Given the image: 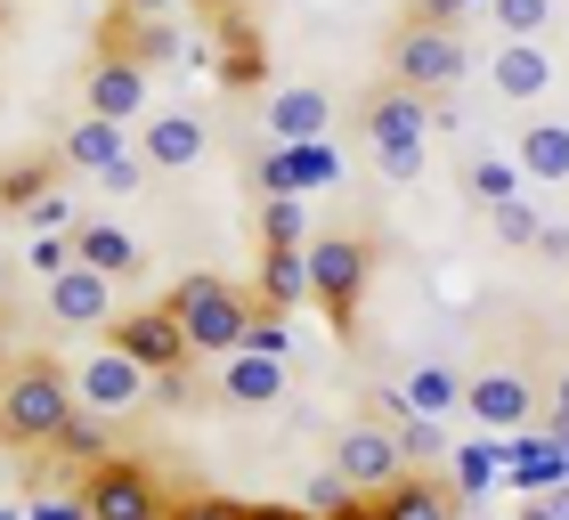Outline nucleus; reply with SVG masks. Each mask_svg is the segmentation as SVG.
Returning a JSON list of instances; mask_svg holds the SVG:
<instances>
[{
	"mask_svg": "<svg viewBox=\"0 0 569 520\" xmlns=\"http://www.w3.org/2000/svg\"><path fill=\"white\" fill-rule=\"evenodd\" d=\"M73 374L58 358H17L0 374V439L9 448H58V431L73 423Z\"/></svg>",
	"mask_w": 569,
	"mask_h": 520,
	"instance_id": "f257e3e1",
	"label": "nucleus"
},
{
	"mask_svg": "<svg viewBox=\"0 0 569 520\" xmlns=\"http://www.w3.org/2000/svg\"><path fill=\"white\" fill-rule=\"evenodd\" d=\"M358 130H367L375 147V171L382 179H423V130H431V98L407 90V82H375L367 98H358Z\"/></svg>",
	"mask_w": 569,
	"mask_h": 520,
	"instance_id": "f03ea898",
	"label": "nucleus"
},
{
	"mask_svg": "<svg viewBox=\"0 0 569 520\" xmlns=\"http://www.w3.org/2000/svg\"><path fill=\"white\" fill-rule=\"evenodd\" d=\"M163 309L179 318V333H188V350L196 358H228V350H244V326H252V301L244 284H228V277H179L171 293H163Z\"/></svg>",
	"mask_w": 569,
	"mask_h": 520,
	"instance_id": "7ed1b4c3",
	"label": "nucleus"
},
{
	"mask_svg": "<svg viewBox=\"0 0 569 520\" xmlns=\"http://www.w3.org/2000/svg\"><path fill=\"white\" fill-rule=\"evenodd\" d=\"M301 260H309V301H318L326 326L350 342L358 301H367V277H375V244L367 237H309Z\"/></svg>",
	"mask_w": 569,
	"mask_h": 520,
	"instance_id": "20e7f679",
	"label": "nucleus"
},
{
	"mask_svg": "<svg viewBox=\"0 0 569 520\" xmlns=\"http://www.w3.org/2000/svg\"><path fill=\"white\" fill-rule=\"evenodd\" d=\"M382 66H391V82H407V90H423V98H448L456 82H463V33L456 24H431V17H407L399 33H391V49H382Z\"/></svg>",
	"mask_w": 569,
	"mask_h": 520,
	"instance_id": "39448f33",
	"label": "nucleus"
},
{
	"mask_svg": "<svg viewBox=\"0 0 569 520\" xmlns=\"http://www.w3.org/2000/svg\"><path fill=\"white\" fill-rule=\"evenodd\" d=\"M82 504H90V520H163L171 512V497L154 488V472L131 463V456H98L90 480H82Z\"/></svg>",
	"mask_w": 569,
	"mask_h": 520,
	"instance_id": "423d86ee",
	"label": "nucleus"
},
{
	"mask_svg": "<svg viewBox=\"0 0 569 520\" xmlns=\"http://www.w3.org/2000/svg\"><path fill=\"white\" fill-rule=\"evenodd\" d=\"M147 390H154V374L139 367V358L131 350H90V367L82 374H73V399H82L90 414H107V423H114V414H131V407H147Z\"/></svg>",
	"mask_w": 569,
	"mask_h": 520,
	"instance_id": "0eeeda50",
	"label": "nucleus"
},
{
	"mask_svg": "<svg viewBox=\"0 0 569 520\" xmlns=\"http://www.w3.org/2000/svg\"><path fill=\"white\" fill-rule=\"evenodd\" d=\"M333 472H342L358 497H375V488H391L407 472V448L391 423H350L342 439H333Z\"/></svg>",
	"mask_w": 569,
	"mask_h": 520,
	"instance_id": "6e6552de",
	"label": "nucleus"
},
{
	"mask_svg": "<svg viewBox=\"0 0 569 520\" xmlns=\"http://www.w3.org/2000/svg\"><path fill=\"white\" fill-rule=\"evenodd\" d=\"M463 414L480 431H529L537 423V382L521 367H488V374L463 382Z\"/></svg>",
	"mask_w": 569,
	"mask_h": 520,
	"instance_id": "1a4fd4ad",
	"label": "nucleus"
},
{
	"mask_svg": "<svg viewBox=\"0 0 569 520\" xmlns=\"http://www.w3.org/2000/svg\"><path fill=\"white\" fill-rule=\"evenodd\" d=\"M114 350H131L147 374H179V367L196 358L188 333H179V318H171L163 301H154V309H131V318H114Z\"/></svg>",
	"mask_w": 569,
	"mask_h": 520,
	"instance_id": "9d476101",
	"label": "nucleus"
},
{
	"mask_svg": "<svg viewBox=\"0 0 569 520\" xmlns=\"http://www.w3.org/2000/svg\"><path fill=\"white\" fill-rule=\"evenodd\" d=\"M82 98H90V114H107V122H139L147 114V66L122 58V49H107V58L90 66Z\"/></svg>",
	"mask_w": 569,
	"mask_h": 520,
	"instance_id": "9b49d317",
	"label": "nucleus"
},
{
	"mask_svg": "<svg viewBox=\"0 0 569 520\" xmlns=\"http://www.w3.org/2000/svg\"><path fill=\"white\" fill-rule=\"evenodd\" d=\"M49 318L58 326H114V277H98L90 260L49 277Z\"/></svg>",
	"mask_w": 569,
	"mask_h": 520,
	"instance_id": "f8f14e48",
	"label": "nucleus"
},
{
	"mask_svg": "<svg viewBox=\"0 0 569 520\" xmlns=\"http://www.w3.org/2000/svg\"><path fill=\"white\" fill-rule=\"evenodd\" d=\"M488 82H497V98L529 107V98L553 90V49H546V41H497V58H488Z\"/></svg>",
	"mask_w": 569,
	"mask_h": 520,
	"instance_id": "ddd939ff",
	"label": "nucleus"
},
{
	"mask_svg": "<svg viewBox=\"0 0 569 520\" xmlns=\"http://www.w3.org/2000/svg\"><path fill=\"white\" fill-rule=\"evenodd\" d=\"M203 147H212V130L196 114H154L139 130V163L147 171H188V163H203Z\"/></svg>",
	"mask_w": 569,
	"mask_h": 520,
	"instance_id": "4468645a",
	"label": "nucleus"
},
{
	"mask_svg": "<svg viewBox=\"0 0 569 520\" xmlns=\"http://www.w3.org/2000/svg\"><path fill=\"white\" fill-rule=\"evenodd\" d=\"M333 122V98L318 82H293V90H269V139L277 147H301V139H326Z\"/></svg>",
	"mask_w": 569,
	"mask_h": 520,
	"instance_id": "2eb2a0df",
	"label": "nucleus"
},
{
	"mask_svg": "<svg viewBox=\"0 0 569 520\" xmlns=\"http://www.w3.org/2000/svg\"><path fill=\"white\" fill-rule=\"evenodd\" d=\"M220 399H228V407H277V399H284V358L228 350V358H220Z\"/></svg>",
	"mask_w": 569,
	"mask_h": 520,
	"instance_id": "dca6fc26",
	"label": "nucleus"
},
{
	"mask_svg": "<svg viewBox=\"0 0 569 520\" xmlns=\"http://www.w3.org/2000/svg\"><path fill=\"white\" fill-rule=\"evenodd\" d=\"M73 260H90L98 277L131 284L139 277V237H131V228H114V220H73Z\"/></svg>",
	"mask_w": 569,
	"mask_h": 520,
	"instance_id": "f3484780",
	"label": "nucleus"
},
{
	"mask_svg": "<svg viewBox=\"0 0 569 520\" xmlns=\"http://www.w3.org/2000/svg\"><path fill=\"white\" fill-rule=\"evenodd\" d=\"M375 520H456V488H439V480H416V472H399L391 488H375Z\"/></svg>",
	"mask_w": 569,
	"mask_h": 520,
	"instance_id": "a211bd4d",
	"label": "nucleus"
},
{
	"mask_svg": "<svg viewBox=\"0 0 569 520\" xmlns=\"http://www.w3.org/2000/svg\"><path fill=\"white\" fill-rule=\"evenodd\" d=\"M391 407H399V414H431V423H448V414L463 407V374H456V367H416V374H399Z\"/></svg>",
	"mask_w": 569,
	"mask_h": 520,
	"instance_id": "6ab92c4d",
	"label": "nucleus"
},
{
	"mask_svg": "<svg viewBox=\"0 0 569 520\" xmlns=\"http://www.w3.org/2000/svg\"><path fill=\"white\" fill-rule=\"evenodd\" d=\"M512 163H521V179L569 188V122H529L521 139H512Z\"/></svg>",
	"mask_w": 569,
	"mask_h": 520,
	"instance_id": "aec40b11",
	"label": "nucleus"
},
{
	"mask_svg": "<svg viewBox=\"0 0 569 520\" xmlns=\"http://www.w3.org/2000/svg\"><path fill=\"white\" fill-rule=\"evenodd\" d=\"M309 301V260H301V244H261V309H293Z\"/></svg>",
	"mask_w": 569,
	"mask_h": 520,
	"instance_id": "412c9836",
	"label": "nucleus"
},
{
	"mask_svg": "<svg viewBox=\"0 0 569 520\" xmlns=\"http://www.w3.org/2000/svg\"><path fill=\"white\" fill-rule=\"evenodd\" d=\"M58 154H66V171H107L114 154H122V122H107V114H82L58 139Z\"/></svg>",
	"mask_w": 569,
	"mask_h": 520,
	"instance_id": "4be33fe9",
	"label": "nucleus"
},
{
	"mask_svg": "<svg viewBox=\"0 0 569 520\" xmlns=\"http://www.w3.org/2000/svg\"><path fill=\"white\" fill-rule=\"evenodd\" d=\"M488 17H497L505 41H546L553 33V0H488Z\"/></svg>",
	"mask_w": 569,
	"mask_h": 520,
	"instance_id": "5701e85b",
	"label": "nucleus"
},
{
	"mask_svg": "<svg viewBox=\"0 0 569 520\" xmlns=\"http://www.w3.org/2000/svg\"><path fill=\"white\" fill-rule=\"evenodd\" d=\"M284 154V188H333V179H342V163H333V154L318 147V139H301V147H277Z\"/></svg>",
	"mask_w": 569,
	"mask_h": 520,
	"instance_id": "b1692460",
	"label": "nucleus"
},
{
	"mask_svg": "<svg viewBox=\"0 0 569 520\" xmlns=\"http://www.w3.org/2000/svg\"><path fill=\"white\" fill-rule=\"evenodd\" d=\"M463 188H472V203H505V196H521V163H505V154H472Z\"/></svg>",
	"mask_w": 569,
	"mask_h": 520,
	"instance_id": "393cba45",
	"label": "nucleus"
},
{
	"mask_svg": "<svg viewBox=\"0 0 569 520\" xmlns=\"http://www.w3.org/2000/svg\"><path fill=\"white\" fill-rule=\"evenodd\" d=\"M512 480H521V488H561V480H569L561 439H546V448H537V439H521V463H512Z\"/></svg>",
	"mask_w": 569,
	"mask_h": 520,
	"instance_id": "a878e982",
	"label": "nucleus"
},
{
	"mask_svg": "<svg viewBox=\"0 0 569 520\" xmlns=\"http://www.w3.org/2000/svg\"><path fill=\"white\" fill-rule=\"evenodd\" d=\"M537 220H546V212H537L529 196H505V203H488V228H497L505 244H537Z\"/></svg>",
	"mask_w": 569,
	"mask_h": 520,
	"instance_id": "bb28decb",
	"label": "nucleus"
},
{
	"mask_svg": "<svg viewBox=\"0 0 569 520\" xmlns=\"http://www.w3.org/2000/svg\"><path fill=\"white\" fill-rule=\"evenodd\" d=\"M505 472V456L488 448V439H472V448H456V497H480L488 480Z\"/></svg>",
	"mask_w": 569,
	"mask_h": 520,
	"instance_id": "cd10ccee",
	"label": "nucleus"
},
{
	"mask_svg": "<svg viewBox=\"0 0 569 520\" xmlns=\"http://www.w3.org/2000/svg\"><path fill=\"white\" fill-rule=\"evenodd\" d=\"M261 244H301V196H261Z\"/></svg>",
	"mask_w": 569,
	"mask_h": 520,
	"instance_id": "c85d7f7f",
	"label": "nucleus"
},
{
	"mask_svg": "<svg viewBox=\"0 0 569 520\" xmlns=\"http://www.w3.org/2000/svg\"><path fill=\"white\" fill-rule=\"evenodd\" d=\"M58 448H66V456H82V463H90V456H107V414L73 407V423L58 431Z\"/></svg>",
	"mask_w": 569,
	"mask_h": 520,
	"instance_id": "c756f323",
	"label": "nucleus"
},
{
	"mask_svg": "<svg viewBox=\"0 0 569 520\" xmlns=\"http://www.w3.org/2000/svg\"><path fill=\"white\" fill-rule=\"evenodd\" d=\"M24 269H33L41 284L58 277V269H73V237H58V228H41V237H33V252H24Z\"/></svg>",
	"mask_w": 569,
	"mask_h": 520,
	"instance_id": "7c9ffc66",
	"label": "nucleus"
},
{
	"mask_svg": "<svg viewBox=\"0 0 569 520\" xmlns=\"http://www.w3.org/2000/svg\"><path fill=\"white\" fill-rule=\"evenodd\" d=\"M90 179H98V188H107V196H122V188H139V179H147V163H139L131 147H122L114 163H107V171H90Z\"/></svg>",
	"mask_w": 569,
	"mask_h": 520,
	"instance_id": "2f4dec72",
	"label": "nucleus"
},
{
	"mask_svg": "<svg viewBox=\"0 0 569 520\" xmlns=\"http://www.w3.org/2000/svg\"><path fill=\"white\" fill-rule=\"evenodd\" d=\"M163 520H244V504H228V497H188V504H171Z\"/></svg>",
	"mask_w": 569,
	"mask_h": 520,
	"instance_id": "473e14b6",
	"label": "nucleus"
},
{
	"mask_svg": "<svg viewBox=\"0 0 569 520\" xmlns=\"http://www.w3.org/2000/svg\"><path fill=\"white\" fill-rule=\"evenodd\" d=\"M24 520H90V504H82V488H73V497H33Z\"/></svg>",
	"mask_w": 569,
	"mask_h": 520,
	"instance_id": "72a5a7b5",
	"label": "nucleus"
},
{
	"mask_svg": "<svg viewBox=\"0 0 569 520\" xmlns=\"http://www.w3.org/2000/svg\"><path fill=\"white\" fill-rule=\"evenodd\" d=\"M529 252H546V260H569V220H537V244Z\"/></svg>",
	"mask_w": 569,
	"mask_h": 520,
	"instance_id": "f704fd0d",
	"label": "nucleus"
},
{
	"mask_svg": "<svg viewBox=\"0 0 569 520\" xmlns=\"http://www.w3.org/2000/svg\"><path fill=\"white\" fill-rule=\"evenodd\" d=\"M472 9H488V0H416V17H431V24H456V17H472Z\"/></svg>",
	"mask_w": 569,
	"mask_h": 520,
	"instance_id": "c9c22d12",
	"label": "nucleus"
},
{
	"mask_svg": "<svg viewBox=\"0 0 569 520\" xmlns=\"http://www.w3.org/2000/svg\"><path fill=\"white\" fill-rule=\"evenodd\" d=\"M521 520H569V488H546V497H537Z\"/></svg>",
	"mask_w": 569,
	"mask_h": 520,
	"instance_id": "e433bc0d",
	"label": "nucleus"
},
{
	"mask_svg": "<svg viewBox=\"0 0 569 520\" xmlns=\"http://www.w3.org/2000/svg\"><path fill=\"white\" fill-rule=\"evenodd\" d=\"M244 520H309V512H293V504H244Z\"/></svg>",
	"mask_w": 569,
	"mask_h": 520,
	"instance_id": "4c0bfd02",
	"label": "nucleus"
},
{
	"mask_svg": "<svg viewBox=\"0 0 569 520\" xmlns=\"http://www.w3.org/2000/svg\"><path fill=\"white\" fill-rule=\"evenodd\" d=\"M546 407H561V414H569V367H553V390H546Z\"/></svg>",
	"mask_w": 569,
	"mask_h": 520,
	"instance_id": "58836bf2",
	"label": "nucleus"
},
{
	"mask_svg": "<svg viewBox=\"0 0 569 520\" xmlns=\"http://www.w3.org/2000/svg\"><path fill=\"white\" fill-rule=\"evenodd\" d=\"M326 520H375V512H367V504H358V497H350V504H333Z\"/></svg>",
	"mask_w": 569,
	"mask_h": 520,
	"instance_id": "ea45409f",
	"label": "nucleus"
},
{
	"mask_svg": "<svg viewBox=\"0 0 569 520\" xmlns=\"http://www.w3.org/2000/svg\"><path fill=\"white\" fill-rule=\"evenodd\" d=\"M122 9H131V17H163L171 0H122Z\"/></svg>",
	"mask_w": 569,
	"mask_h": 520,
	"instance_id": "a19ab883",
	"label": "nucleus"
},
{
	"mask_svg": "<svg viewBox=\"0 0 569 520\" xmlns=\"http://www.w3.org/2000/svg\"><path fill=\"white\" fill-rule=\"evenodd\" d=\"M0 520H24V504H0Z\"/></svg>",
	"mask_w": 569,
	"mask_h": 520,
	"instance_id": "79ce46f5",
	"label": "nucleus"
},
{
	"mask_svg": "<svg viewBox=\"0 0 569 520\" xmlns=\"http://www.w3.org/2000/svg\"><path fill=\"white\" fill-rule=\"evenodd\" d=\"M0 293H9V252H0Z\"/></svg>",
	"mask_w": 569,
	"mask_h": 520,
	"instance_id": "37998d69",
	"label": "nucleus"
},
{
	"mask_svg": "<svg viewBox=\"0 0 569 520\" xmlns=\"http://www.w3.org/2000/svg\"><path fill=\"white\" fill-rule=\"evenodd\" d=\"M0 448H9V439H0ZM0 472H9V456H0Z\"/></svg>",
	"mask_w": 569,
	"mask_h": 520,
	"instance_id": "c03bdc74",
	"label": "nucleus"
}]
</instances>
